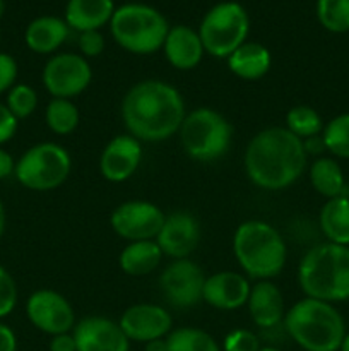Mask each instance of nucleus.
I'll return each instance as SVG.
<instances>
[{"label":"nucleus","mask_w":349,"mask_h":351,"mask_svg":"<svg viewBox=\"0 0 349 351\" xmlns=\"http://www.w3.org/2000/svg\"><path fill=\"white\" fill-rule=\"evenodd\" d=\"M185 101L174 86L157 79L133 84L122 101V120L130 136L146 143H161L178 132Z\"/></svg>","instance_id":"obj_1"},{"label":"nucleus","mask_w":349,"mask_h":351,"mask_svg":"<svg viewBox=\"0 0 349 351\" xmlns=\"http://www.w3.org/2000/svg\"><path fill=\"white\" fill-rule=\"evenodd\" d=\"M303 141L286 127H270L257 134L245 151V170L252 184L266 191L293 185L307 167Z\"/></svg>","instance_id":"obj_2"},{"label":"nucleus","mask_w":349,"mask_h":351,"mask_svg":"<svg viewBox=\"0 0 349 351\" xmlns=\"http://www.w3.org/2000/svg\"><path fill=\"white\" fill-rule=\"evenodd\" d=\"M298 283L308 298L328 302L349 300V247L318 243L300 261Z\"/></svg>","instance_id":"obj_3"},{"label":"nucleus","mask_w":349,"mask_h":351,"mask_svg":"<svg viewBox=\"0 0 349 351\" xmlns=\"http://www.w3.org/2000/svg\"><path fill=\"white\" fill-rule=\"evenodd\" d=\"M284 328L305 351H339L346 336V322L337 308L308 297L284 314Z\"/></svg>","instance_id":"obj_4"},{"label":"nucleus","mask_w":349,"mask_h":351,"mask_svg":"<svg viewBox=\"0 0 349 351\" xmlns=\"http://www.w3.org/2000/svg\"><path fill=\"white\" fill-rule=\"evenodd\" d=\"M233 252L240 267L250 278L260 281L277 276L284 269L287 256L281 233L260 219H248L236 228Z\"/></svg>","instance_id":"obj_5"},{"label":"nucleus","mask_w":349,"mask_h":351,"mask_svg":"<svg viewBox=\"0 0 349 351\" xmlns=\"http://www.w3.org/2000/svg\"><path fill=\"white\" fill-rule=\"evenodd\" d=\"M112 36L123 50L135 55H151L163 48L170 31L159 10L146 3H125L115 9L109 21Z\"/></svg>","instance_id":"obj_6"},{"label":"nucleus","mask_w":349,"mask_h":351,"mask_svg":"<svg viewBox=\"0 0 349 351\" xmlns=\"http://www.w3.org/2000/svg\"><path fill=\"white\" fill-rule=\"evenodd\" d=\"M178 132L185 153L202 163L219 160L231 146V123L207 106L187 113Z\"/></svg>","instance_id":"obj_7"},{"label":"nucleus","mask_w":349,"mask_h":351,"mask_svg":"<svg viewBox=\"0 0 349 351\" xmlns=\"http://www.w3.org/2000/svg\"><path fill=\"white\" fill-rule=\"evenodd\" d=\"M72 160L65 147L55 143H41L29 147L14 167V177L29 191H53L70 173Z\"/></svg>","instance_id":"obj_8"},{"label":"nucleus","mask_w":349,"mask_h":351,"mask_svg":"<svg viewBox=\"0 0 349 351\" xmlns=\"http://www.w3.org/2000/svg\"><path fill=\"white\" fill-rule=\"evenodd\" d=\"M248 14L238 2H221L212 7L198 27L202 47L209 55L228 58L246 40Z\"/></svg>","instance_id":"obj_9"},{"label":"nucleus","mask_w":349,"mask_h":351,"mask_svg":"<svg viewBox=\"0 0 349 351\" xmlns=\"http://www.w3.org/2000/svg\"><path fill=\"white\" fill-rule=\"evenodd\" d=\"M92 81L89 62L77 53H58L43 69V86L53 98L72 99Z\"/></svg>","instance_id":"obj_10"},{"label":"nucleus","mask_w":349,"mask_h":351,"mask_svg":"<svg viewBox=\"0 0 349 351\" xmlns=\"http://www.w3.org/2000/svg\"><path fill=\"white\" fill-rule=\"evenodd\" d=\"M205 274L190 259H174L159 276V290L171 307L190 308L202 302Z\"/></svg>","instance_id":"obj_11"},{"label":"nucleus","mask_w":349,"mask_h":351,"mask_svg":"<svg viewBox=\"0 0 349 351\" xmlns=\"http://www.w3.org/2000/svg\"><path fill=\"white\" fill-rule=\"evenodd\" d=\"M164 215L156 204L149 201H127L112 213L113 232L129 242L156 240L163 226Z\"/></svg>","instance_id":"obj_12"},{"label":"nucleus","mask_w":349,"mask_h":351,"mask_svg":"<svg viewBox=\"0 0 349 351\" xmlns=\"http://www.w3.org/2000/svg\"><path fill=\"white\" fill-rule=\"evenodd\" d=\"M26 314L31 324L50 336L70 332L75 314L67 298L53 290H38L27 298Z\"/></svg>","instance_id":"obj_13"},{"label":"nucleus","mask_w":349,"mask_h":351,"mask_svg":"<svg viewBox=\"0 0 349 351\" xmlns=\"http://www.w3.org/2000/svg\"><path fill=\"white\" fill-rule=\"evenodd\" d=\"M118 324L129 341L149 343L170 335L173 319L170 312L161 305L137 304L123 312Z\"/></svg>","instance_id":"obj_14"},{"label":"nucleus","mask_w":349,"mask_h":351,"mask_svg":"<svg viewBox=\"0 0 349 351\" xmlns=\"http://www.w3.org/2000/svg\"><path fill=\"white\" fill-rule=\"evenodd\" d=\"M201 225L197 218L187 211L171 213L164 218L156 243L161 252L171 259H187L201 242Z\"/></svg>","instance_id":"obj_15"},{"label":"nucleus","mask_w":349,"mask_h":351,"mask_svg":"<svg viewBox=\"0 0 349 351\" xmlns=\"http://www.w3.org/2000/svg\"><path fill=\"white\" fill-rule=\"evenodd\" d=\"M77 351H129L130 341L118 322L101 315L84 317L72 329Z\"/></svg>","instance_id":"obj_16"},{"label":"nucleus","mask_w":349,"mask_h":351,"mask_svg":"<svg viewBox=\"0 0 349 351\" xmlns=\"http://www.w3.org/2000/svg\"><path fill=\"white\" fill-rule=\"evenodd\" d=\"M142 161L140 141L130 134H122L109 141L99 156V171L113 184H120L132 177Z\"/></svg>","instance_id":"obj_17"},{"label":"nucleus","mask_w":349,"mask_h":351,"mask_svg":"<svg viewBox=\"0 0 349 351\" xmlns=\"http://www.w3.org/2000/svg\"><path fill=\"white\" fill-rule=\"evenodd\" d=\"M250 283L243 274L219 271L205 278L202 300L219 311H236L248 302Z\"/></svg>","instance_id":"obj_18"},{"label":"nucleus","mask_w":349,"mask_h":351,"mask_svg":"<svg viewBox=\"0 0 349 351\" xmlns=\"http://www.w3.org/2000/svg\"><path fill=\"white\" fill-rule=\"evenodd\" d=\"M166 60L178 71H190L201 64L205 50L202 47L201 36L192 27L178 24L170 27L163 45Z\"/></svg>","instance_id":"obj_19"},{"label":"nucleus","mask_w":349,"mask_h":351,"mask_svg":"<svg viewBox=\"0 0 349 351\" xmlns=\"http://www.w3.org/2000/svg\"><path fill=\"white\" fill-rule=\"evenodd\" d=\"M246 305H248L250 317L259 328H276L277 324L284 321L286 312H284L283 293L269 280L259 281L250 288Z\"/></svg>","instance_id":"obj_20"},{"label":"nucleus","mask_w":349,"mask_h":351,"mask_svg":"<svg viewBox=\"0 0 349 351\" xmlns=\"http://www.w3.org/2000/svg\"><path fill=\"white\" fill-rule=\"evenodd\" d=\"M113 12V0H68L65 23L79 33L99 31V27L112 21Z\"/></svg>","instance_id":"obj_21"},{"label":"nucleus","mask_w":349,"mask_h":351,"mask_svg":"<svg viewBox=\"0 0 349 351\" xmlns=\"http://www.w3.org/2000/svg\"><path fill=\"white\" fill-rule=\"evenodd\" d=\"M68 24L55 16H41L31 21L24 33V41L27 48L34 53H51L62 47L68 36Z\"/></svg>","instance_id":"obj_22"},{"label":"nucleus","mask_w":349,"mask_h":351,"mask_svg":"<svg viewBox=\"0 0 349 351\" xmlns=\"http://www.w3.org/2000/svg\"><path fill=\"white\" fill-rule=\"evenodd\" d=\"M272 57L263 45L245 41L228 57V67L236 77L257 81L269 72Z\"/></svg>","instance_id":"obj_23"},{"label":"nucleus","mask_w":349,"mask_h":351,"mask_svg":"<svg viewBox=\"0 0 349 351\" xmlns=\"http://www.w3.org/2000/svg\"><path fill=\"white\" fill-rule=\"evenodd\" d=\"M318 225L327 242L349 247V197L327 199L320 209Z\"/></svg>","instance_id":"obj_24"},{"label":"nucleus","mask_w":349,"mask_h":351,"mask_svg":"<svg viewBox=\"0 0 349 351\" xmlns=\"http://www.w3.org/2000/svg\"><path fill=\"white\" fill-rule=\"evenodd\" d=\"M159 245L156 240H142V242H130L120 252V267L129 276H146L151 274L161 263Z\"/></svg>","instance_id":"obj_25"},{"label":"nucleus","mask_w":349,"mask_h":351,"mask_svg":"<svg viewBox=\"0 0 349 351\" xmlns=\"http://www.w3.org/2000/svg\"><path fill=\"white\" fill-rule=\"evenodd\" d=\"M310 182L315 191L327 199L346 195V178L341 165L332 158H318L311 163Z\"/></svg>","instance_id":"obj_26"},{"label":"nucleus","mask_w":349,"mask_h":351,"mask_svg":"<svg viewBox=\"0 0 349 351\" xmlns=\"http://www.w3.org/2000/svg\"><path fill=\"white\" fill-rule=\"evenodd\" d=\"M79 119L81 115H79L77 106L70 99L53 98L44 110V122L48 129L58 136H67L74 132L79 125Z\"/></svg>","instance_id":"obj_27"},{"label":"nucleus","mask_w":349,"mask_h":351,"mask_svg":"<svg viewBox=\"0 0 349 351\" xmlns=\"http://www.w3.org/2000/svg\"><path fill=\"white\" fill-rule=\"evenodd\" d=\"M168 351H221L209 332L197 328H178L166 336Z\"/></svg>","instance_id":"obj_28"},{"label":"nucleus","mask_w":349,"mask_h":351,"mask_svg":"<svg viewBox=\"0 0 349 351\" xmlns=\"http://www.w3.org/2000/svg\"><path fill=\"white\" fill-rule=\"evenodd\" d=\"M286 129L298 139L307 141L310 137L320 136L324 130V122L315 108L308 105H298L287 112Z\"/></svg>","instance_id":"obj_29"},{"label":"nucleus","mask_w":349,"mask_h":351,"mask_svg":"<svg viewBox=\"0 0 349 351\" xmlns=\"http://www.w3.org/2000/svg\"><path fill=\"white\" fill-rule=\"evenodd\" d=\"M325 149L335 158L349 160V113L334 117L322 130Z\"/></svg>","instance_id":"obj_30"},{"label":"nucleus","mask_w":349,"mask_h":351,"mask_svg":"<svg viewBox=\"0 0 349 351\" xmlns=\"http://www.w3.org/2000/svg\"><path fill=\"white\" fill-rule=\"evenodd\" d=\"M317 17L331 33H348L349 0H317Z\"/></svg>","instance_id":"obj_31"},{"label":"nucleus","mask_w":349,"mask_h":351,"mask_svg":"<svg viewBox=\"0 0 349 351\" xmlns=\"http://www.w3.org/2000/svg\"><path fill=\"white\" fill-rule=\"evenodd\" d=\"M5 105L17 120L27 119V117L36 110L38 95L31 86L14 84L12 88L7 91Z\"/></svg>","instance_id":"obj_32"},{"label":"nucleus","mask_w":349,"mask_h":351,"mask_svg":"<svg viewBox=\"0 0 349 351\" xmlns=\"http://www.w3.org/2000/svg\"><path fill=\"white\" fill-rule=\"evenodd\" d=\"M17 287L9 271L0 264V319L7 317L16 308Z\"/></svg>","instance_id":"obj_33"},{"label":"nucleus","mask_w":349,"mask_h":351,"mask_svg":"<svg viewBox=\"0 0 349 351\" xmlns=\"http://www.w3.org/2000/svg\"><path fill=\"white\" fill-rule=\"evenodd\" d=\"M259 338L248 329H235L224 338V351H259Z\"/></svg>","instance_id":"obj_34"},{"label":"nucleus","mask_w":349,"mask_h":351,"mask_svg":"<svg viewBox=\"0 0 349 351\" xmlns=\"http://www.w3.org/2000/svg\"><path fill=\"white\" fill-rule=\"evenodd\" d=\"M79 50L82 57H98L105 50V38L99 31H84L79 36Z\"/></svg>","instance_id":"obj_35"},{"label":"nucleus","mask_w":349,"mask_h":351,"mask_svg":"<svg viewBox=\"0 0 349 351\" xmlns=\"http://www.w3.org/2000/svg\"><path fill=\"white\" fill-rule=\"evenodd\" d=\"M17 79V62L12 55L0 51V95L7 93Z\"/></svg>","instance_id":"obj_36"},{"label":"nucleus","mask_w":349,"mask_h":351,"mask_svg":"<svg viewBox=\"0 0 349 351\" xmlns=\"http://www.w3.org/2000/svg\"><path fill=\"white\" fill-rule=\"evenodd\" d=\"M17 125H19V120L10 113L7 105L0 103V146L9 143L16 136Z\"/></svg>","instance_id":"obj_37"},{"label":"nucleus","mask_w":349,"mask_h":351,"mask_svg":"<svg viewBox=\"0 0 349 351\" xmlns=\"http://www.w3.org/2000/svg\"><path fill=\"white\" fill-rule=\"evenodd\" d=\"M50 351H77V343H75L74 335L64 332V335L51 336Z\"/></svg>","instance_id":"obj_38"},{"label":"nucleus","mask_w":349,"mask_h":351,"mask_svg":"<svg viewBox=\"0 0 349 351\" xmlns=\"http://www.w3.org/2000/svg\"><path fill=\"white\" fill-rule=\"evenodd\" d=\"M0 351H17V338L9 326L0 322Z\"/></svg>","instance_id":"obj_39"},{"label":"nucleus","mask_w":349,"mask_h":351,"mask_svg":"<svg viewBox=\"0 0 349 351\" xmlns=\"http://www.w3.org/2000/svg\"><path fill=\"white\" fill-rule=\"evenodd\" d=\"M14 167H16V161L14 158L0 146V180L10 177L14 173Z\"/></svg>","instance_id":"obj_40"},{"label":"nucleus","mask_w":349,"mask_h":351,"mask_svg":"<svg viewBox=\"0 0 349 351\" xmlns=\"http://www.w3.org/2000/svg\"><path fill=\"white\" fill-rule=\"evenodd\" d=\"M303 146H305V151H307V154H317L325 149V144L324 141H322V136H315V137H310V139L303 141Z\"/></svg>","instance_id":"obj_41"},{"label":"nucleus","mask_w":349,"mask_h":351,"mask_svg":"<svg viewBox=\"0 0 349 351\" xmlns=\"http://www.w3.org/2000/svg\"><path fill=\"white\" fill-rule=\"evenodd\" d=\"M144 351H168L166 338L153 339V341L146 343V348H144Z\"/></svg>","instance_id":"obj_42"},{"label":"nucleus","mask_w":349,"mask_h":351,"mask_svg":"<svg viewBox=\"0 0 349 351\" xmlns=\"http://www.w3.org/2000/svg\"><path fill=\"white\" fill-rule=\"evenodd\" d=\"M5 223H7L5 208H3V202L0 201V239H2L3 232H5Z\"/></svg>","instance_id":"obj_43"},{"label":"nucleus","mask_w":349,"mask_h":351,"mask_svg":"<svg viewBox=\"0 0 349 351\" xmlns=\"http://www.w3.org/2000/svg\"><path fill=\"white\" fill-rule=\"evenodd\" d=\"M339 351H349V332H346L344 339H342V345L341 348H339Z\"/></svg>","instance_id":"obj_44"},{"label":"nucleus","mask_w":349,"mask_h":351,"mask_svg":"<svg viewBox=\"0 0 349 351\" xmlns=\"http://www.w3.org/2000/svg\"><path fill=\"white\" fill-rule=\"evenodd\" d=\"M3 12H5V2H3V0H0V19H2Z\"/></svg>","instance_id":"obj_45"},{"label":"nucleus","mask_w":349,"mask_h":351,"mask_svg":"<svg viewBox=\"0 0 349 351\" xmlns=\"http://www.w3.org/2000/svg\"><path fill=\"white\" fill-rule=\"evenodd\" d=\"M259 351H279V350H276V348H260Z\"/></svg>","instance_id":"obj_46"}]
</instances>
